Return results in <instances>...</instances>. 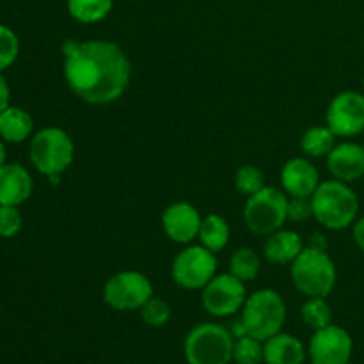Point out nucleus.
Returning <instances> with one entry per match:
<instances>
[{
    "instance_id": "obj_1",
    "label": "nucleus",
    "mask_w": 364,
    "mask_h": 364,
    "mask_svg": "<svg viewBox=\"0 0 364 364\" xmlns=\"http://www.w3.org/2000/svg\"><path fill=\"white\" fill-rule=\"evenodd\" d=\"M63 55L68 87L85 103L107 105L116 102L130 84V60L116 43L66 39Z\"/></svg>"
},
{
    "instance_id": "obj_2",
    "label": "nucleus",
    "mask_w": 364,
    "mask_h": 364,
    "mask_svg": "<svg viewBox=\"0 0 364 364\" xmlns=\"http://www.w3.org/2000/svg\"><path fill=\"white\" fill-rule=\"evenodd\" d=\"M313 217L326 230H347L355 223L359 213V198L354 188L345 181H320L318 188L311 196Z\"/></svg>"
},
{
    "instance_id": "obj_3",
    "label": "nucleus",
    "mask_w": 364,
    "mask_h": 364,
    "mask_svg": "<svg viewBox=\"0 0 364 364\" xmlns=\"http://www.w3.org/2000/svg\"><path fill=\"white\" fill-rule=\"evenodd\" d=\"M28 159L38 173L48 178L52 185H57L64 171L73 164L75 144L63 128H41L31 139Z\"/></svg>"
},
{
    "instance_id": "obj_4",
    "label": "nucleus",
    "mask_w": 364,
    "mask_h": 364,
    "mask_svg": "<svg viewBox=\"0 0 364 364\" xmlns=\"http://www.w3.org/2000/svg\"><path fill=\"white\" fill-rule=\"evenodd\" d=\"M290 276L295 288L306 297L327 299L336 287V265L323 249L304 247L290 263Z\"/></svg>"
},
{
    "instance_id": "obj_5",
    "label": "nucleus",
    "mask_w": 364,
    "mask_h": 364,
    "mask_svg": "<svg viewBox=\"0 0 364 364\" xmlns=\"http://www.w3.org/2000/svg\"><path fill=\"white\" fill-rule=\"evenodd\" d=\"M240 320L249 336L265 341L283 331L287 322V304L276 290L263 288L247 295Z\"/></svg>"
},
{
    "instance_id": "obj_6",
    "label": "nucleus",
    "mask_w": 364,
    "mask_h": 364,
    "mask_svg": "<svg viewBox=\"0 0 364 364\" xmlns=\"http://www.w3.org/2000/svg\"><path fill=\"white\" fill-rule=\"evenodd\" d=\"M235 338L220 323L196 326L185 338L183 352L188 364H230L233 361Z\"/></svg>"
},
{
    "instance_id": "obj_7",
    "label": "nucleus",
    "mask_w": 364,
    "mask_h": 364,
    "mask_svg": "<svg viewBox=\"0 0 364 364\" xmlns=\"http://www.w3.org/2000/svg\"><path fill=\"white\" fill-rule=\"evenodd\" d=\"M244 220L256 235H270L288 220V196L276 187H263L249 196L244 206Z\"/></svg>"
},
{
    "instance_id": "obj_8",
    "label": "nucleus",
    "mask_w": 364,
    "mask_h": 364,
    "mask_svg": "<svg viewBox=\"0 0 364 364\" xmlns=\"http://www.w3.org/2000/svg\"><path fill=\"white\" fill-rule=\"evenodd\" d=\"M151 297V281L137 270L114 274L103 287V301L116 311H137Z\"/></svg>"
},
{
    "instance_id": "obj_9",
    "label": "nucleus",
    "mask_w": 364,
    "mask_h": 364,
    "mask_svg": "<svg viewBox=\"0 0 364 364\" xmlns=\"http://www.w3.org/2000/svg\"><path fill=\"white\" fill-rule=\"evenodd\" d=\"M215 252L203 245H188L178 252L171 269L174 283L185 290H203L215 277Z\"/></svg>"
},
{
    "instance_id": "obj_10",
    "label": "nucleus",
    "mask_w": 364,
    "mask_h": 364,
    "mask_svg": "<svg viewBox=\"0 0 364 364\" xmlns=\"http://www.w3.org/2000/svg\"><path fill=\"white\" fill-rule=\"evenodd\" d=\"M201 301L206 313L217 316V318L235 315L244 308L245 301H247L245 283L231 272L220 274L203 288Z\"/></svg>"
},
{
    "instance_id": "obj_11",
    "label": "nucleus",
    "mask_w": 364,
    "mask_h": 364,
    "mask_svg": "<svg viewBox=\"0 0 364 364\" xmlns=\"http://www.w3.org/2000/svg\"><path fill=\"white\" fill-rule=\"evenodd\" d=\"M327 127L336 137L352 139L364 132V95L341 91L331 100L326 112Z\"/></svg>"
},
{
    "instance_id": "obj_12",
    "label": "nucleus",
    "mask_w": 364,
    "mask_h": 364,
    "mask_svg": "<svg viewBox=\"0 0 364 364\" xmlns=\"http://www.w3.org/2000/svg\"><path fill=\"white\" fill-rule=\"evenodd\" d=\"M352 350L354 341L348 331L334 323L315 331L308 345L311 364H348Z\"/></svg>"
},
{
    "instance_id": "obj_13",
    "label": "nucleus",
    "mask_w": 364,
    "mask_h": 364,
    "mask_svg": "<svg viewBox=\"0 0 364 364\" xmlns=\"http://www.w3.org/2000/svg\"><path fill=\"white\" fill-rule=\"evenodd\" d=\"M201 215L191 203H173L162 215V228L167 238L176 244H191L201 230Z\"/></svg>"
},
{
    "instance_id": "obj_14",
    "label": "nucleus",
    "mask_w": 364,
    "mask_h": 364,
    "mask_svg": "<svg viewBox=\"0 0 364 364\" xmlns=\"http://www.w3.org/2000/svg\"><path fill=\"white\" fill-rule=\"evenodd\" d=\"M281 185L290 198H311L320 185V174L311 160L295 156L281 171Z\"/></svg>"
},
{
    "instance_id": "obj_15",
    "label": "nucleus",
    "mask_w": 364,
    "mask_h": 364,
    "mask_svg": "<svg viewBox=\"0 0 364 364\" xmlns=\"http://www.w3.org/2000/svg\"><path fill=\"white\" fill-rule=\"evenodd\" d=\"M327 167L336 180L352 183L364 178V146L358 142H340L327 155Z\"/></svg>"
},
{
    "instance_id": "obj_16",
    "label": "nucleus",
    "mask_w": 364,
    "mask_h": 364,
    "mask_svg": "<svg viewBox=\"0 0 364 364\" xmlns=\"http://www.w3.org/2000/svg\"><path fill=\"white\" fill-rule=\"evenodd\" d=\"M34 181L21 164H4L0 167V205L20 208L32 196Z\"/></svg>"
},
{
    "instance_id": "obj_17",
    "label": "nucleus",
    "mask_w": 364,
    "mask_h": 364,
    "mask_svg": "<svg viewBox=\"0 0 364 364\" xmlns=\"http://www.w3.org/2000/svg\"><path fill=\"white\" fill-rule=\"evenodd\" d=\"M304 343L287 333H277L263 341V363L265 364H302L306 361Z\"/></svg>"
},
{
    "instance_id": "obj_18",
    "label": "nucleus",
    "mask_w": 364,
    "mask_h": 364,
    "mask_svg": "<svg viewBox=\"0 0 364 364\" xmlns=\"http://www.w3.org/2000/svg\"><path fill=\"white\" fill-rule=\"evenodd\" d=\"M302 249H304V244H302L301 235L281 228L267 235V240L263 244V256L267 262L274 265H287L301 255Z\"/></svg>"
},
{
    "instance_id": "obj_19",
    "label": "nucleus",
    "mask_w": 364,
    "mask_h": 364,
    "mask_svg": "<svg viewBox=\"0 0 364 364\" xmlns=\"http://www.w3.org/2000/svg\"><path fill=\"white\" fill-rule=\"evenodd\" d=\"M32 132L34 121L25 109L9 105L0 112V139L6 144H21L32 137Z\"/></svg>"
},
{
    "instance_id": "obj_20",
    "label": "nucleus",
    "mask_w": 364,
    "mask_h": 364,
    "mask_svg": "<svg viewBox=\"0 0 364 364\" xmlns=\"http://www.w3.org/2000/svg\"><path fill=\"white\" fill-rule=\"evenodd\" d=\"M198 238L201 240L203 247H206L208 251H223L230 242V224L224 217L217 215V213L206 215L201 223Z\"/></svg>"
},
{
    "instance_id": "obj_21",
    "label": "nucleus",
    "mask_w": 364,
    "mask_h": 364,
    "mask_svg": "<svg viewBox=\"0 0 364 364\" xmlns=\"http://www.w3.org/2000/svg\"><path fill=\"white\" fill-rule=\"evenodd\" d=\"M68 13L84 25L105 20L114 7V0H66Z\"/></svg>"
},
{
    "instance_id": "obj_22",
    "label": "nucleus",
    "mask_w": 364,
    "mask_h": 364,
    "mask_svg": "<svg viewBox=\"0 0 364 364\" xmlns=\"http://www.w3.org/2000/svg\"><path fill=\"white\" fill-rule=\"evenodd\" d=\"M334 146H336V135L327 124L311 127L304 132L301 139V149L306 156H311V159H322V156L327 159Z\"/></svg>"
},
{
    "instance_id": "obj_23",
    "label": "nucleus",
    "mask_w": 364,
    "mask_h": 364,
    "mask_svg": "<svg viewBox=\"0 0 364 364\" xmlns=\"http://www.w3.org/2000/svg\"><path fill=\"white\" fill-rule=\"evenodd\" d=\"M259 267H262L259 256L251 247H240L231 255L230 272L240 281H244V283L252 281L258 276Z\"/></svg>"
},
{
    "instance_id": "obj_24",
    "label": "nucleus",
    "mask_w": 364,
    "mask_h": 364,
    "mask_svg": "<svg viewBox=\"0 0 364 364\" xmlns=\"http://www.w3.org/2000/svg\"><path fill=\"white\" fill-rule=\"evenodd\" d=\"M302 320L313 331L323 329L333 323V313L331 306L323 297H309L302 306Z\"/></svg>"
},
{
    "instance_id": "obj_25",
    "label": "nucleus",
    "mask_w": 364,
    "mask_h": 364,
    "mask_svg": "<svg viewBox=\"0 0 364 364\" xmlns=\"http://www.w3.org/2000/svg\"><path fill=\"white\" fill-rule=\"evenodd\" d=\"M233 361L237 364H262L263 363V341L252 336H242L235 340Z\"/></svg>"
},
{
    "instance_id": "obj_26",
    "label": "nucleus",
    "mask_w": 364,
    "mask_h": 364,
    "mask_svg": "<svg viewBox=\"0 0 364 364\" xmlns=\"http://www.w3.org/2000/svg\"><path fill=\"white\" fill-rule=\"evenodd\" d=\"M235 187L240 194L255 196L256 192L265 187V178L259 167L256 166H244L235 173Z\"/></svg>"
},
{
    "instance_id": "obj_27",
    "label": "nucleus",
    "mask_w": 364,
    "mask_h": 364,
    "mask_svg": "<svg viewBox=\"0 0 364 364\" xmlns=\"http://www.w3.org/2000/svg\"><path fill=\"white\" fill-rule=\"evenodd\" d=\"M20 55V39L16 32L0 23V73L13 66Z\"/></svg>"
},
{
    "instance_id": "obj_28",
    "label": "nucleus",
    "mask_w": 364,
    "mask_h": 364,
    "mask_svg": "<svg viewBox=\"0 0 364 364\" xmlns=\"http://www.w3.org/2000/svg\"><path fill=\"white\" fill-rule=\"evenodd\" d=\"M141 316L149 327H164L171 320V306L164 299L153 295L141 308Z\"/></svg>"
},
{
    "instance_id": "obj_29",
    "label": "nucleus",
    "mask_w": 364,
    "mask_h": 364,
    "mask_svg": "<svg viewBox=\"0 0 364 364\" xmlns=\"http://www.w3.org/2000/svg\"><path fill=\"white\" fill-rule=\"evenodd\" d=\"M23 226V217H21L18 206L0 205V238L16 237Z\"/></svg>"
},
{
    "instance_id": "obj_30",
    "label": "nucleus",
    "mask_w": 364,
    "mask_h": 364,
    "mask_svg": "<svg viewBox=\"0 0 364 364\" xmlns=\"http://www.w3.org/2000/svg\"><path fill=\"white\" fill-rule=\"evenodd\" d=\"M313 217L311 198H290L288 199V220L306 223Z\"/></svg>"
},
{
    "instance_id": "obj_31",
    "label": "nucleus",
    "mask_w": 364,
    "mask_h": 364,
    "mask_svg": "<svg viewBox=\"0 0 364 364\" xmlns=\"http://www.w3.org/2000/svg\"><path fill=\"white\" fill-rule=\"evenodd\" d=\"M11 105V89L7 80L4 78V75L0 73V112L7 109Z\"/></svg>"
},
{
    "instance_id": "obj_32",
    "label": "nucleus",
    "mask_w": 364,
    "mask_h": 364,
    "mask_svg": "<svg viewBox=\"0 0 364 364\" xmlns=\"http://www.w3.org/2000/svg\"><path fill=\"white\" fill-rule=\"evenodd\" d=\"M354 230H352V235H354V242L359 249L364 252V215L355 219V223L352 224Z\"/></svg>"
},
{
    "instance_id": "obj_33",
    "label": "nucleus",
    "mask_w": 364,
    "mask_h": 364,
    "mask_svg": "<svg viewBox=\"0 0 364 364\" xmlns=\"http://www.w3.org/2000/svg\"><path fill=\"white\" fill-rule=\"evenodd\" d=\"M309 247L323 249V251H326V247H327L326 237H323V235H320V233H313L311 240H309Z\"/></svg>"
},
{
    "instance_id": "obj_34",
    "label": "nucleus",
    "mask_w": 364,
    "mask_h": 364,
    "mask_svg": "<svg viewBox=\"0 0 364 364\" xmlns=\"http://www.w3.org/2000/svg\"><path fill=\"white\" fill-rule=\"evenodd\" d=\"M7 162V149H6V142L0 139V167Z\"/></svg>"
},
{
    "instance_id": "obj_35",
    "label": "nucleus",
    "mask_w": 364,
    "mask_h": 364,
    "mask_svg": "<svg viewBox=\"0 0 364 364\" xmlns=\"http://www.w3.org/2000/svg\"><path fill=\"white\" fill-rule=\"evenodd\" d=\"M363 146H364V142H363Z\"/></svg>"
}]
</instances>
